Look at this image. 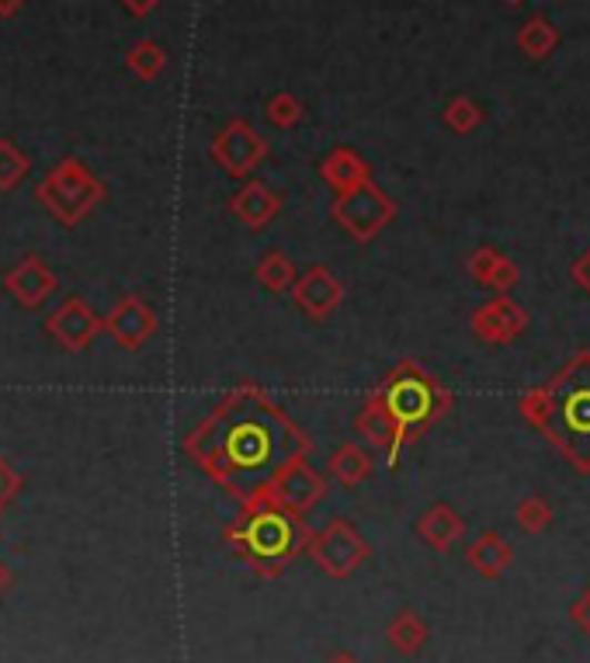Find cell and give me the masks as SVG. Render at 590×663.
<instances>
[{"instance_id": "cell-1", "label": "cell", "mask_w": 590, "mask_h": 663, "mask_svg": "<svg viewBox=\"0 0 590 663\" xmlns=\"http://www.w3.org/2000/svg\"><path fill=\"white\" fill-rule=\"evenodd\" d=\"M191 463L222 486L233 501L247 504L286 473L309 458L313 438L274 403L261 386H237L222 396L212 414L184 438Z\"/></svg>"}, {"instance_id": "cell-2", "label": "cell", "mask_w": 590, "mask_h": 663, "mask_svg": "<svg viewBox=\"0 0 590 663\" xmlns=\"http://www.w3.org/2000/svg\"><path fill=\"white\" fill-rule=\"evenodd\" d=\"M518 410L577 473H590V352H577L546 386L528 389Z\"/></svg>"}, {"instance_id": "cell-3", "label": "cell", "mask_w": 590, "mask_h": 663, "mask_svg": "<svg viewBox=\"0 0 590 663\" xmlns=\"http://www.w3.org/2000/svg\"><path fill=\"white\" fill-rule=\"evenodd\" d=\"M309 538H313V532L306 525V514L286 507L268 489L254 501L240 504L237 522L227 528L230 550L264 581L286 573L309 550Z\"/></svg>"}, {"instance_id": "cell-4", "label": "cell", "mask_w": 590, "mask_h": 663, "mask_svg": "<svg viewBox=\"0 0 590 663\" xmlns=\"http://www.w3.org/2000/svg\"><path fill=\"white\" fill-rule=\"evenodd\" d=\"M386 410L397 420L400 445L407 448L413 438L428 431L452 410V393H448L431 372H424L417 362H400L389 376L376 386Z\"/></svg>"}, {"instance_id": "cell-5", "label": "cell", "mask_w": 590, "mask_h": 663, "mask_svg": "<svg viewBox=\"0 0 590 663\" xmlns=\"http://www.w3.org/2000/svg\"><path fill=\"white\" fill-rule=\"evenodd\" d=\"M36 195L56 219L73 226L104 198V185L80 160H63L46 181H39Z\"/></svg>"}, {"instance_id": "cell-6", "label": "cell", "mask_w": 590, "mask_h": 663, "mask_svg": "<svg viewBox=\"0 0 590 663\" xmlns=\"http://www.w3.org/2000/svg\"><path fill=\"white\" fill-rule=\"evenodd\" d=\"M306 556L313 560L327 576H333V581H348V576H354L364 563H369L372 545L354 528V522H348V517H333V522H327L320 532H313Z\"/></svg>"}, {"instance_id": "cell-7", "label": "cell", "mask_w": 590, "mask_h": 663, "mask_svg": "<svg viewBox=\"0 0 590 663\" xmlns=\"http://www.w3.org/2000/svg\"><path fill=\"white\" fill-rule=\"evenodd\" d=\"M400 206L392 201V195H386L376 181L361 185L348 195H337L333 206H330V216L337 226L348 229V237H354L358 244H369L376 240L382 229L397 219Z\"/></svg>"}, {"instance_id": "cell-8", "label": "cell", "mask_w": 590, "mask_h": 663, "mask_svg": "<svg viewBox=\"0 0 590 663\" xmlns=\"http://www.w3.org/2000/svg\"><path fill=\"white\" fill-rule=\"evenodd\" d=\"M209 154L230 178H250L268 157V139L254 126H247L243 119H233L212 139Z\"/></svg>"}, {"instance_id": "cell-9", "label": "cell", "mask_w": 590, "mask_h": 663, "mask_svg": "<svg viewBox=\"0 0 590 663\" xmlns=\"http://www.w3.org/2000/svg\"><path fill=\"white\" fill-rule=\"evenodd\" d=\"M469 330L480 337L483 344L503 348V344H514L528 330V313L511 296H493V299H487V303H480L472 309Z\"/></svg>"}, {"instance_id": "cell-10", "label": "cell", "mask_w": 590, "mask_h": 663, "mask_svg": "<svg viewBox=\"0 0 590 663\" xmlns=\"http://www.w3.org/2000/svg\"><path fill=\"white\" fill-rule=\"evenodd\" d=\"M292 299L296 306L309 316L313 324H327L330 316L341 309L344 303V285L327 265H313L309 271H302L292 285Z\"/></svg>"}, {"instance_id": "cell-11", "label": "cell", "mask_w": 590, "mask_h": 663, "mask_svg": "<svg viewBox=\"0 0 590 663\" xmlns=\"http://www.w3.org/2000/svg\"><path fill=\"white\" fill-rule=\"evenodd\" d=\"M104 334L119 344L126 352H139L143 344H150V337L157 334V313L150 309L147 299L139 296H126L116 309L104 316Z\"/></svg>"}, {"instance_id": "cell-12", "label": "cell", "mask_w": 590, "mask_h": 663, "mask_svg": "<svg viewBox=\"0 0 590 663\" xmlns=\"http://www.w3.org/2000/svg\"><path fill=\"white\" fill-rule=\"evenodd\" d=\"M268 494L299 514H309L327 497V476L309 466V458H299L286 473H278V479L268 486Z\"/></svg>"}, {"instance_id": "cell-13", "label": "cell", "mask_w": 590, "mask_h": 663, "mask_svg": "<svg viewBox=\"0 0 590 663\" xmlns=\"http://www.w3.org/2000/svg\"><path fill=\"white\" fill-rule=\"evenodd\" d=\"M49 334L63 344L67 352H83L88 344L104 330V320L101 316L83 303V299H77V296H70L60 309H56L52 316H49Z\"/></svg>"}, {"instance_id": "cell-14", "label": "cell", "mask_w": 590, "mask_h": 663, "mask_svg": "<svg viewBox=\"0 0 590 663\" xmlns=\"http://www.w3.org/2000/svg\"><path fill=\"white\" fill-rule=\"evenodd\" d=\"M354 431L358 435L369 442L372 448H379L386 455V463L389 469L400 463V455H403V445H400V431H397V420H392V414L386 410V403L379 399V393L372 389V396L364 399V407L354 414Z\"/></svg>"}, {"instance_id": "cell-15", "label": "cell", "mask_w": 590, "mask_h": 663, "mask_svg": "<svg viewBox=\"0 0 590 663\" xmlns=\"http://www.w3.org/2000/svg\"><path fill=\"white\" fill-rule=\"evenodd\" d=\"M56 285H60V278H56V271L49 265H42L39 257H24V261L18 268H11L4 278L8 296L24 309H39L56 293Z\"/></svg>"}, {"instance_id": "cell-16", "label": "cell", "mask_w": 590, "mask_h": 663, "mask_svg": "<svg viewBox=\"0 0 590 663\" xmlns=\"http://www.w3.org/2000/svg\"><path fill=\"white\" fill-rule=\"evenodd\" d=\"M230 212L247 229L261 234V229H268L278 219V212H282V195H278L274 188H268L264 181H243L237 188V195L230 198Z\"/></svg>"}, {"instance_id": "cell-17", "label": "cell", "mask_w": 590, "mask_h": 663, "mask_svg": "<svg viewBox=\"0 0 590 663\" xmlns=\"http://www.w3.org/2000/svg\"><path fill=\"white\" fill-rule=\"evenodd\" d=\"M320 178H323V185H327V188L333 191V198H337V195H348V191H354V188H361V185H369V181H372V167H369V160H364L358 150L337 147V150H330V154L323 157Z\"/></svg>"}, {"instance_id": "cell-18", "label": "cell", "mask_w": 590, "mask_h": 663, "mask_svg": "<svg viewBox=\"0 0 590 663\" xmlns=\"http://www.w3.org/2000/svg\"><path fill=\"white\" fill-rule=\"evenodd\" d=\"M462 535H466L462 514L444 501L431 504L424 514L417 517V538L424 545H431L434 553H448L456 542H462Z\"/></svg>"}, {"instance_id": "cell-19", "label": "cell", "mask_w": 590, "mask_h": 663, "mask_svg": "<svg viewBox=\"0 0 590 663\" xmlns=\"http://www.w3.org/2000/svg\"><path fill=\"white\" fill-rule=\"evenodd\" d=\"M466 271L472 281H480L487 288H493L497 296H508L511 288L521 281V271L511 257H503L497 247H476L466 261Z\"/></svg>"}, {"instance_id": "cell-20", "label": "cell", "mask_w": 590, "mask_h": 663, "mask_svg": "<svg viewBox=\"0 0 590 663\" xmlns=\"http://www.w3.org/2000/svg\"><path fill=\"white\" fill-rule=\"evenodd\" d=\"M466 563L487 581H497L514 563V545L497 532H483L466 545Z\"/></svg>"}, {"instance_id": "cell-21", "label": "cell", "mask_w": 590, "mask_h": 663, "mask_svg": "<svg viewBox=\"0 0 590 663\" xmlns=\"http://www.w3.org/2000/svg\"><path fill=\"white\" fill-rule=\"evenodd\" d=\"M327 476L337 483V486H361L364 479L372 476V455L364 452L361 445L348 442V445H337L327 458Z\"/></svg>"}, {"instance_id": "cell-22", "label": "cell", "mask_w": 590, "mask_h": 663, "mask_svg": "<svg viewBox=\"0 0 590 663\" xmlns=\"http://www.w3.org/2000/svg\"><path fill=\"white\" fill-rule=\"evenodd\" d=\"M428 636H431L428 622L420 619L413 608H400L386 625V643L397 650L400 656H417L420 650L428 646Z\"/></svg>"}, {"instance_id": "cell-23", "label": "cell", "mask_w": 590, "mask_h": 663, "mask_svg": "<svg viewBox=\"0 0 590 663\" xmlns=\"http://www.w3.org/2000/svg\"><path fill=\"white\" fill-rule=\"evenodd\" d=\"M514 42H518V49L528 56V60H546V56L559 46V28L549 18L536 14V18H528L518 28V39Z\"/></svg>"}, {"instance_id": "cell-24", "label": "cell", "mask_w": 590, "mask_h": 663, "mask_svg": "<svg viewBox=\"0 0 590 663\" xmlns=\"http://www.w3.org/2000/svg\"><path fill=\"white\" fill-rule=\"evenodd\" d=\"M254 278L268 288V293H292L299 271L292 265V257H286L282 250H268L254 268Z\"/></svg>"}, {"instance_id": "cell-25", "label": "cell", "mask_w": 590, "mask_h": 663, "mask_svg": "<svg viewBox=\"0 0 590 663\" xmlns=\"http://www.w3.org/2000/svg\"><path fill=\"white\" fill-rule=\"evenodd\" d=\"M126 67H129L139 80H157V77L163 73V67H167V52H163L157 42L143 39V42H136V46L129 49Z\"/></svg>"}, {"instance_id": "cell-26", "label": "cell", "mask_w": 590, "mask_h": 663, "mask_svg": "<svg viewBox=\"0 0 590 663\" xmlns=\"http://www.w3.org/2000/svg\"><path fill=\"white\" fill-rule=\"evenodd\" d=\"M444 126L452 132H459V136H469V132H476L483 126V108L476 105L472 98L459 95V98H452L444 105Z\"/></svg>"}, {"instance_id": "cell-27", "label": "cell", "mask_w": 590, "mask_h": 663, "mask_svg": "<svg viewBox=\"0 0 590 663\" xmlns=\"http://www.w3.org/2000/svg\"><path fill=\"white\" fill-rule=\"evenodd\" d=\"M514 522H518V528L528 532V535H542V532H549V525H552V504H549L546 497H524V501H518V507H514Z\"/></svg>"}, {"instance_id": "cell-28", "label": "cell", "mask_w": 590, "mask_h": 663, "mask_svg": "<svg viewBox=\"0 0 590 663\" xmlns=\"http://www.w3.org/2000/svg\"><path fill=\"white\" fill-rule=\"evenodd\" d=\"M28 157L14 147L11 139H0V191H14L21 185V178L28 175Z\"/></svg>"}, {"instance_id": "cell-29", "label": "cell", "mask_w": 590, "mask_h": 663, "mask_svg": "<svg viewBox=\"0 0 590 663\" xmlns=\"http://www.w3.org/2000/svg\"><path fill=\"white\" fill-rule=\"evenodd\" d=\"M264 115H268V122H271L274 129H296V126L306 119V105H302L296 95L282 91V95H274V98L268 101Z\"/></svg>"}, {"instance_id": "cell-30", "label": "cell", "mask_w": 590, "mask_h": 663, "mask_svg": "<svg viewBox=\"0 0 590 663\" xmlns=\"http://www.w3.org/2000/svg\"><path fill=\"white\" fill-rule=\"evenodd\" d=\"M570 622H573V629L580 632V636H587L590 640V584L580 591V597L570 604Z\"/></svg>"}, {"instance_id": "cell-31", "label": "cell", "mask_w": 590, "mask_h": 663, "mask_svg": "<svg viewBox=\"0 0 590 663\" xmlns=\"http://www.w3.org/2000/svg\"><path fill=\"white\" fill-rule=\"evenodd\" d=\"M18 489H21V476L4 463V458H0V507L11 504L18 497Z\"/></svg>"}, {"instance_id": "cell-32", "label": "cell", "mask_w": 590, "mask_h": 663, "mask_svg": "<svg viewBox=\"0 0 590 663\" xmlns=\"http://www.w3.org/2000/svg\"><path fill=\"white\" fill-rule=\"evenodd\" d=\"M570 278L583 288V293L590 296V247L577 257V261L570 265Z\"/></svg>"}, {"instance_id": "cell-33", "label": "cell", "mask_w": 590, "mask_h": 663, "mask_svg": "<svg viewBox=\"0 0 590 663\" xmlns=\"http://www.w3.org/2000/svg\"><path fill=\"white\" fill-rule=\"evenodd\" d=\"M122 8L129 14H136V18H147V14H153L160 8V0H122Z\"/></svg>"}, {"instance_id": "cell-34", "label": "cell", "mask_w": 590, "mask_h": 663, "mask_svg": "<svg viewBox=\"0 0 590 663\" xmlns=\"http://www.w3.org/2000/svg\"><path fill=\"white\" fill-rule=\"evenodd\" d=\"M24 0H0V18H14Z\"/></svg>"}, {"instance_id": "cell-35", "label": "cell", "mask_w": 590, "mask_h": 663, "mask_svg": "<svg viewBox=\"0 0 590 663\" xmlns=\"http://www.w3.org/2000/svg\"><path fill=\"white\" fill-rule=\"evenodd\" d=\"M323 663H361V660H358L354 653H348V650H337V653H330Z\"/></svg>"}, {"instance_id": "cell-36", "label": "cell", "mask_w": 590, "mask_h": 663, "mask_svg": "<svg viewBox=\"0 0 590 663\" xmlns=\"http://www.w3.org/2000/svg\"><path fill=\"white\" fill-rule=\"evenodd\" d=\"M8 584V570H4V563H0V587Z\"/></svg>"}, {"instance_id": "cell-37", "label": "cell", "mask_w": 590, "mask_h": 663, "mask_svg": "<svg viewBox=\"0 0 590 663\" xmlns=\"http://www.w3.org/2000/svg\"><path fill=\"white\" fill-rule=\"evenodd\" d=\"M508 4H524V0H508Z\"/></svg>"}]
</instances>
